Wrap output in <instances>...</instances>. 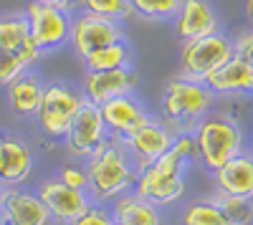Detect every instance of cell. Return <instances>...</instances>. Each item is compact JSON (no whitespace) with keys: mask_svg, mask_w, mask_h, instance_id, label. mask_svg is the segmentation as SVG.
Wrapping results in <instances>:
<instances>
[{"mask_svg":"<svg viewBox=\"0 0 253 225\" xmlns=\"http://www.w3.org/2000/svg\"><path fill=\"white\" fill-rule=\"evenodd\" d=\"M213 112V91L200 81L190 78H172L165 86L160 99V114L162 121L177 132H195V127Z\"/></svg>","mask_w":253,"mask_h":225,"instance_id":"cell-2","label":"cell"},{"mask_svg":"<svg viewBox=\"0 0 253 225\" xmlns=\"http://www.w3.org/2000/svg\"><path fill=\"white\" fill-rule=\"evenodd\" d=\"M0 220L3 225H48L51 213L46 210L38 192L10 185L0 188Z\"/></svg>","mask_w":253,"mask_h":225,"instance_id":"cell-12","label":"cell"},{"mask_svg":"<svg viewBox=\"0 0 253 225\" xmlns=\"http://www.w3.org/2000/svg\"><path fill=\"white\" fill-rule=\"evenodd\" d=\"M101 116H104V124H107L112 139H126L129 134H134L139 127H144L150 121V112L142 107V101L129 96H119L112 99L107 104H101Z\"/></svg>","mask_w":253,"mask_h":225,"instance_id":"cell-14","label":"cell"},{"mask_svg":"<svg viewBox=\"0 0 253 225\" xmlns=\"http://www.w3.org/2000/svg\"><path fill=\"white\" fill-rule=\"evenodd\" d=\"M86 99L84 94L69 84H46L43 101L38 107V127L51 139H63L71 129L74 119L84 109Z\"/></svg>","mask_w":253,"mask_h":225,"instance_id":"cell-6","label":"cell"},{"mask_svg":"<svg viewBox=\"0 0 253 225\" xmlns=\"http://www.w3.org/2000/svg\"><path fill=\"white\" fill-rule=\"evenodd\" d=\"M0 225H3V220H0Z\"/></svg>","mask_w":253,"mask_h":225,"instance_id":"cell-36","label":"cell"},{"mask_svg":"<svg viewBox=\"0 0 253 225\" xmlns=\"http://www.w3.org/2000/svg\"><path fill=\"white\" fill-rule=\"evenodd\" d=\"M36 3H43V5H51V8H58L63 13H76L79 10V0H36Z\"/></svg>","mask_w":253,"mask_h":225,"instance_id":"cell-32","label":"cell"},{"mask_svg":"<svg viewBox=\"0 0 253 225\" xmlns=\"http://www.w3.org/2000/svg\"><path fill=\"white\" fill-rule=\"evenodd\" d=\"M109 139H112V134H109L107 124H104L101 109L96 104H89V101L84 104V109L74 119L71 129L63 137L69 154H74L76 159H89L96 150H101L107 145Z\"/></svg>","mask_w":253,"mask_h":225,"instance_id":"cell-9","label":"cell"},{"mask_svg":"<svg viewBox=\"0 0 253 225\" xmlns=\"http://www.w3.org/2000/svg\"><path fill=\"white\" fill-rule=\"evenodd\" d=\"M36 192H38L41 200H43V205L51 213V218L61 225H71L76 218H81L94 205V200L86 190H74L69 185H63L58 177L43 180Z\"/></svg>","mask_w":253,"mask_h":225,"instance_id":"cell-10","label":"cell"},{"mask_svg":"<svg viewBox=\"0 0 253 225\" xmlns=\"http://www.w3.org/2000/svg\"><path fill=\"white\" fill-rule=\"evenodd\" d=\"M248 152H251V154H253V139H251V150H248Z\"/></svg>","mask_w":253,"mask_h":225,"instance_id":"cell-35","label":"cell"},{"mask_svg":"<svg viewBox=\"0 0 253 225\" xmlns=\"http://www.w3.org/2000/svg\"><path fill=\"white\" fill-rule=\"evenodd\" d=\"M63 185H69L74 190H89V175H86V165H63L56 175Z\"/></svg>","mask_w":253,"mask_h":225,"instance_id":"cell-29","label":"cell"},{"mask_svg":"<svg viewBox=\"0 0 253 225\" xmlns=\"http://www.w3.org/2000/svg\"><path fill=\"white\" fill-rule=\"evenodd\" d=\"M26 71H31V64L23 56L0 48V84L8 86L10 81H15L18 76H23Z\"/></svg>","mask_w":253,"mask_h":225,"instance_id":"cell-27","label":"cell"},{"mask_svg":"<svg viewBox=\"0 0 253 225\" xmlns=\"http://www.w3.org/2000/svg\"><path fill=\"white\" fill-rule=\"evenodd\" d=\"M172 152L187 162L190 167L193 165H200V147H198V139L193 132H177L175 139H172Z\"/></svg>","mask_w":253,"mask_h":225,"instance_id":"cell-28","label":"cell"},{"mask_svg":"<svg viewBox=\"0 0 253 225\" xmlns=\"http://www.w3.org/2000/svg\"><path fill=\"white\" fill-rule=\"evenodd\" d=\"M0 165H3V134H0Z\"/></svg>","mask_w":253,"mask_h":225,"instance_id":"cell-34","label":"cell"},{"mask_svg":"<svg viewBox=\"0 0 253 225\" xmlns=\"http://www.w3.org/2000/svg\"><path fill=\"white\" fill-rule=\"evenodd\" d=\"M33 172V150L28 142L15 134H3V165H0V185H23Z\"/></svg>","mask_w":253,"mask_h":225,"instance_id":"cell-18","label":"cell"},{"mask_svg":"<svg viewBox=\"0 0 253 225\" xmlns=\"http://www.w3.org/2000/svg\"><path fill=\"white\" fill-rule=\"evenodd\" d=\"M187 172H190V165L170 150L160 159H155L152 165L139 170L134 192L157 208L175 205L187 192Z\"/></svg>","mask_w":253,"mask_h":225,"instance_id":"cell-4","label":"cell"},{"mask_svg":"<svg viewBox=\"0 0 253 225\" xmlns=\"http://www.w3.org/2000/svg\"><path fill=\"white\" fill-rule=\"evenodd\" d=\"M193 134L200 147V165L208 172L220 170L225 162L248 150L241 124L225 112H210Z\"/></svg>","mask_w":253,"mask_h":225,"instance_id":"cell-3","label":"cell"},{"mask_svg":"<svg viewBox=\"0 0 253 225\" xmlns=\"http://www.w3.org/2000/svg\"><path fill=\"white\" fill-rule=\"evenodd\" d=\"M172 28L177 40L187 43V40H198L205 36H213L220 31L218 23V13L208 0H182L180 13L172 20Z\"/></svg>","mask_w":253,"mask_h":225,"instance_id":"cell-15","label":"cell"},{"mask_svg":"<svg viewBox=\"0 0 253 225\" xmlns=\"http://www.w3.org/2000/svg\"><path fill=\"white\" fill-rule=\"evenodd\" d=\"M79 8L84 13H94V15H101V18H112V20H124L134 18V8L129 0H79Z\"/></svg>","mask_w":253,"mask_h":225,"instance_id":"cell-25","label":"cell"},{"mask_svg":"<svg viewBox=\"0 0 253 225\" xmlns=\"http://www.w3.org/2000/svg\"><path fill=\"white\" fill-rule=\"evenodd\" d=\"M213 182L218 195H236L253 200V154L246 150L243 154L225 162L220 170L213 172Z\"/></svg>","mask_w":253,"mask_h":225,"instance_id":"cell-17","label":"cell"},{"mask_svg":"<svg viewBox=\"0 0 253 225\" xmlns=\"http://www.w3.org/2000/svg\"><path fill=\"white\" fill-rule=\"evenodd\" d=\"M180 220H182V225H233L228 220V215L223 213L215 195L187 202V205L182 208Z\"/></svg>","mask_w":253,"mask_h":225,"instance_id":"cell-23","label":"cell"},{"mask_svg":"<svg viewBox=\"0 0 253 225\" xmlns=\"http://www.w3.org/2000/svg\"><path fill=\"white\" fill-rule=\"evenodd\" d=\"M132 46L126 40H117V43L101 48L91 53L89 58H84L86 71H117V69H132Z\"/></svg>","mask_w":253,"mask_h":225,"instance_id":"cell-22","label":"cell"},{"mask_svg":"<svg viewBox=\"0 0 253 225\" xmlns=\"http://www.w3.org/2000/svg\"><path fill=\"white\" fill-rule=\"evenodd\" d=\"M0 48L23 56L31 66L41 58V48L33 43L31 28H28V18L23 13L0 15Z\"/></svg>","mask_w":253,"mask_h":225,"instance_id":"cell-19","label":"cell"},{"mask_svg":"<svg viewBox=\"0 0 253 225\" xmlns=\"http://www.w3.org/2000/svg\"><path fill=\"white\" fill-rule=\"evenodd\" d=\"M233 56H236L233 40H230L223 31H218L213 36H205V38H198V40H187L180 48V76L205 84V78Z\"/></svg>","mask_w":253,"mask_h":225,"instance_id":"cell-5","label":"cell"},{"mask_svg":"<svg viewBox=\"0 0 253 225\" xmlns=\"http://www.w3.org/2000/svg\"><path fill=\"white\" fill-rule=\"evenodd\" d=\"M213 96H251L253 94V66L241 56H233L220 69L205 78Z\"/></svg>","mask_w":253,"mask_h":225,"instance_id":"cell-16","label":"cell"},{"mask_svg":"<svg viewBox=\"0 0 253 225\" xmlns=\"http://www.w3.org/2000/svg\"><path fill=\"white\" fill-rule=\"evenodd\" d=\"M112 215L117 225H165L162 208L147 202L134 190L112 202Z\"/></svg>","mask_w":253,"mask_h":225,"instance_id":"cell-20","label":"cell"},{"mask_svg":"<svg viewBox=\"0 0 253 225\" xmlns=\"http://www.w3.org/2000/svg\"><path fill=\"white\" fill-rule=\"evenodd\" d=\"M71 225H117L114 223V215H112V208L107 205H99V202H94V205L84 213L81 218H76Z\"/></svg>","mask_w":253,"mask_h":225,"instance_id":"cell-30","label":"cell"},{"mask_svg":"<svg viewBox=\"0 0 253 225\" xmlns=\"http://www.w3.org/2000/svg\"><path fill=\"white\" fill-rule=\"evenodd\" d=\"M23 15L28 18L31 38H33V43L41 48V53L56 51L63 43H69V38H71V15L69 13L31 0Z\"/></svg>","mask_w":253,"mask_h":225,"instance_id":"cell-8","label":"cell"},{"mask_svg":"<svg viewBox=\"0 0 253 225\" xmlns=\"http://www.w3.org/2000/svg\"><path fill=\"white\" fill-rule=\"evenodd\" d=\"M243 10H246V18H248V23L253 26V0H246V5H243Z\"/></svg>","mask_w":253,"mask_h":225,"instance_id":"cell-33","label":"cell"},{"mask_svg":"<svg viewBox=\"0 0 253 225\" xmlns=\"http://www.w3.org/2000/svg\"><path fill=\"white\" fill-rule=\"evenodd\" d=\"M251 225H253V223H251Z\"/></svg>","mask_w":253,"mask_h":225,"instance_id":"cell-37","label":"cell"},{"mask_svg":"<svg viewBox=\"0 0 253 225\" xmlns=\"http://www.w3.org/2000/svg\"><path fill=\"white\" fill-rule=\"evenodd\" d=\"M233 51H236V56H241L243 61H248V64L253 66V28L251 31H243L233 40Z\"/></svg>","mask_w":253,"mask_h":225,"instance_id":"cell-31","label":"cell"},{"mask_svg":"<svg viewBox=\"0 0 253 225\" xmlns=\"http://www.w3.org/2000/svg\"><path fill=\"white\" fill-rule=\"evenodd\" d=\"M69 40H71L76 56L84 61L91 53L117 43V40H124V28H122L119 20L101 18V15L81 10L71 18V38Z\"/></svg>","mask_w":253,"mask_h":225,"instance_id":"cell-7","label":"cell"},{"mask_svg":"<svg viewBox=\"0 0 253 225\" xmlns=\"http://www.w3.org/2000/svg\"><path fill=\"white\" fill-rule=\"evenodd\" d=\"M134 13L152 23H165V20H175L180 13L182 0H129Z\"/></svg>","mask_w":253,"mask_h":225,"instance_id":"cell-24","label":"cell"},{"mask_svg":"<svg viewBox=\"0 0 253 225\" xmlns=\"http://www.w3.org/2000/svg\"><path fill=\"white\" fill-rule=\"evenodd\" d=\"M5 91H8V104L18 116H33V114H38V107L43 101L46 84L41 81L38 74L26 71L23 76L10 81L5 86Z\"/></svg>","mask_w":253,"mask_h":225,"instance_id":"cell-21","label":"cell"},{"mask_svg":"<svg viewBox=\"0 0 253 225\" xmlns=\"http://www.w3.org/2000/svg\"><path fill=\"white\" fill-rule=\"evenodd\" d=\"M172 139H175V132L165 124L162 119L157 116H150L144 127H139L134 134H129L126 139H119L124 150L129 152V157L134 159L137 170L152 165L155 159H160L165 152L172 150Z\"/></svg>","mask_w":253,"mask_h":225,"instance_id":"cell-11","label":"cell"},{"mask_svg":"<svg viewBox=\"0 0 253 225\" xmlns=\"http://www.w3.org/2000/svg\"><path fill=\"white\" fill-rule=\"evenodd\" d=\"M137 71L134 69H117V71H86L81 81V94L89 104H107L112 99L129 96L137 89Z\"/></svg>","mask_w":253,"mask_h":225,"instance_id":"cell-13","label":"cell"},{"mask_svg":"<svg viewBox=\"0 0 253 225\" xmlns=\"http://www.w3.org/2000/svg\"><path fill=\"white\" fill-rule=\"evenodd\" d=\"M215 200L220 202L223 213L233 225H251L253 223V200L251 197H236V195H218Z\"/></svg>","mask_w":253,"mask_h":225,"instance_id":"cell-26","label":"cell"},{"mask_svg":"<svg viewBox=\"0 0 253 225\" xmlns=\"http://www.w3.org/2000/svg\"><path fill=\"white\" fill-rule=\"evenodd\" d=\"M86 175H89V195L99 205L114 202L117 197L132 192L137 185V165L124 150L119 139H109L101 150H96L86 159Z\"/></svg>","mask_w":253,"mask_h":225,"instance_id":"cell-1","label":"cell"}]
</instances>
